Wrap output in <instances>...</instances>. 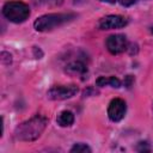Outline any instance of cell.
Returning <instances> with one entry per match:
<instances>
[{"mask_svg":"<svg viewBox=\"0 0 153 153\" xmlns=\"http://www.w3.org/2000/svg\"><path fill=\"white\" fill-rule=\"evenodd\" d=\"M2 14L12 23L19 24L25 22L30 16V8L22 1H8L2 7Z\"/></svg>","mask_w":153,"mask_h":153,"instance_id":"cell-3","label":"cell"},{"mask_svg":"<svg viewBox=\"0 0 153 153\" xmlns=\"http://www.w3.org/2000/svg\"><path fill=\"white\" fill-rule=\"evenodd\" d=\"M56 122L60 127H69L74 122V115L69 110H63L57 115Z\"/></svg>","mask_w":153,"mask_h":153,"instance_id":"cell-9","label":"cell"},{"mask_svg":"<svg viewBox=\"0 0 153 153\" xmlns=\"http://www.w3.org/2000/svg\"><path fill=\"white\" fill-rule=\"evenodd\" d=\"M127 111L126 102L121 98H115L110 102L108 106V116L112 122H120Z\"/></svg>","mask_w":153,"mask_h":153,"instance_id":"cell-6","label":"cell"},{"mask_svg":"<svg viewBox=\"0 0 153 153\" xmlns=\"http://www.w3.org/2000/svg\"><path fill=\"white\" fill-rule=\"evenodd\" d=\"M122 6H131L133 4L136 2V0H117Z\"/></svg>","mask_w":153,"mask_h":153,"instance_id":"cell-13","label":"cell"},{"mask_svg":"<svg viewBox=\"0 0 153 153\" xmlns=\"http://www.w3.org/2000/svg\"><path fill=\"white\" fill-rule=\"evenodd\" d=\"M48 120L44 116L36 115L30 120L22 122L14 130V135L20 141H35L37 140L47 127Z\"/></svg>","mask_w":153,"mask_h":153,"instance_id":"cell-1","label":"cell"},{"mask_svg":"<svg viewBox=\"0 0 153 153\" xmlns=\"http://www.w3.org/2000/svg\"><path fill=\"white\" fill-rule=\"evenodd\" d=\"M133 82H134V78H133L131 75H127V76H126V81H124V85H126L127 87H130Z\"/></svg>","mask_w":153,"mask_h":153,"instance_id":"cell-14","label":"cell"},{"mask_svg":"<svg viewBox=\"0 0 153 153\" xmlns=\"http://www.w3.org/2000/svg\"><path fill=\"white\" fill-rule=\"evenodd\" d=\"M66 73L73 76H85L87 73V68L86 66L81 62V61H73L69 65L66 66Z\"/></svg>","mask_w":153,"mask_h":153,"instance_id":"cell-8","label":"cell"},{"mask_svg":"<svg viewBox=\"0 0 153 153\" xmlns=\"http://www.w3.org/2000/svg\"><path fill=\"white\" fill-rule=\"evenodd\" d=\"M75 1H78V0H75Z\"/></svg>","mask_w":153,"mask_h":153,"instance_id":"cell-16","label":"cell"},{"mask_svg":"<svg viewBox=\"0 0 153 153\" xmlns=\"http://www.w3.org/2000/svg\"><path fill=\"white\" fill-rule=\"evenodd\" d=\"M74 18H75L74 13H49L37 18L33 23V27L36 31L39 32L49 31L73 20Z\"/></svg>","mask_w":153,"mask_h":153,"instance_id":"cell-2","label":"cell"},{"mask_svg":"<svg viewBox=\"0 0 153 153\" xmlns=\"http://www.w3.org/2000/svg\"><path fill=\"white\" fill-rule=\"evenodd\" d=\"M44 2L50 6H60L63 2V0H44Z\"/></svg>","mask_w":153,"mask_h":153,"instance_id":"cell-12","label":"cell"},{"mask_svg":"<svg viewBox=\"0 0 153 153\" xmlns=\"http://www.w3.org/2000/svg\"><path fill=\"white\" fill-rule=\"evenodd\" d=\"M71 152L72 153H90L91 152V148L87 146V145H85V143H75L72 148H71Z\"/></svg>","mask_w":153,"mask_h":153,"instance_id":"cell-11","label":"cell"},{"mask_svg":"<svg viewBox=\"0 0 153 153\" xmlns=\"http://www.w3.org/2000/svg\"><path fill=\"white\" fill-rule=\"evenodd\" d=\"M105 45H106V49L112 55L121 54V53H123L124 50L128 49V42H127L126 36L124 35H120V33L109 36L106 38Z\"/></svg>","mask_w":153,"mask_h":153,"instance_id":"cell-5","label":"cell"},{"mask_svg":"<svg viewBox=\"0 0 153 153\" xmlns=\"http://www.w3.org/2000/svg\"><path fill=\"white\" fill-rule=\"evenodd\" d=\"M76 92H78V86L74 84L57 85V86H53L51 88L48 90L47 97L53 100H63V99L72 98L73 96L76 94Z\"/></svg>","mask_w":153,"mask_h":153,"instance_id":"cell-4","label":"cell"},{"mask_svg":"<svg viewBox=\"0 0 153 153\" xmlns=\"http://www.w3.org/2000/svg\"><path fill=\"white\" fill-rule=\"evenodd\" d=\"M127 25V19L122 16H106L102 18L98 22V29L100 30H112V29H120L124 27Z\"/></svg>","mask_w":153,"mask_h":153,"instance_id":"cell-7","label":"cell"},{"mask_svg":"<svg viewBox=\"0 0 153 153\" xmlns=\"http://www.w3.org/2000/svg\"><path fill=\"white\" fill-rule=\"evenodd\" d=\"M98 1H102V2H108V4H115L117 0H98Z\"/></svg>","mask_w":153,"mask_h":153,"instance_id":"cell-15","label":"cell"},{"mask_svg":"<svg viewBox=\"0 0 153 153\" xmlns=\"http://www.w3.org/2000/svg\"><path fill=\"white\" fill-rule=\"evenodd\" d=\"M96 84H97V86H99V87L110 85L111 87L118 88V87L121 86V81H120V79H117L116 76H99V78L96 80Z\"/></svg>","mask_w":153,"mask_h":153,"instance_id":"cell-10","label":"cell"}]
</instances>
